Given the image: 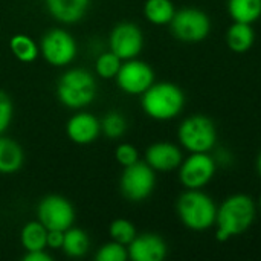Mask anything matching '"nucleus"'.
I'll list each match as a JSON object with an SVG mask.
<instances>
[{"instance_id":"obj_1","label":"nucleus","mask_w":261,"mask_h":261,"mask_svg":"<svg viewBox=\"0 0 261 261\" xmlns=\"http://www.w3.org/2000/svg\"><path fill=\"white\" fill-rule=\"evenodd\" d=\"M257 216V206L252 197L246 194H232L217 206L216 216V239L219 242H228L234 236L246 232Z\"/></svg>"},{"instance_id":"obj_2","label":"nucleus","mask_w":261,"mask_h":261,"mask_svg":"<svg viewBox=\"0 0 261 261\" xmlns=\"http://www.w3.org/2000/svg\"><path fill=\"white\" fill-rule=\"evenodd\" d=\"M141 96L144 113L154 121H171L185 107V95L173 83H153Z\"/></svg>"},{"instance_id":"obj_3","label":"nucleus","mask_w":261,"mask_h":261,"mask_svg":"<svg viewBox=\"0 0 261 261\" xmlns=\"http://www.w3.org/2000/svg\"><path fill=\"white\" fill-rule=\"evenodd\" d=\"M176 210L182 225L191 231L203 232L216 225L217 205L202 190H187L182 193Z\"/></svg>"},{"instance_id":"obj_4","label":"nucleus","mask_w":261,"mask_h":261,"mask_svg":"<svg viewBox=\"0 0 261 261\" xmlns=\"http://www.w3.org/2000/svg\"><path fill=\"white\" fill-rule=\"evenodd\" d=\"M60 102L69 109H83L96 96V81L84 69H70L64 72L57 84Z\"/></svg>"},{"instance_id":"obj_5","label":"nucleus","mask_w":261,"mask_h":261,"mask_svg":"<svg viewBox=\"0 0 261 261\" xmlns=\"http://www.w3.org/2000/svg\"><path fill=\"white\" fill-rule=\"evenodd\" d=\"M177 139L190 153H210L217 142V128L208 116L191 115L180 122Z\"/></svg>"},{"instance_id":"obj_6","label":"nucleus","mask_w":261,"mask_h":261,"mask_svg":"<svg viewBox=\"0 0 261 261\" xmlns=\"http://www.w3.org/2000/svg\"><path fill=\"white\" fill-rule=\"evenodd\" d=\"M173 35L182 41L196 44L203 41L211 31L210 15L197 8H182L176 11L173 20L170 21Z\"/></svg>"},{"instance_id":"obj_7","label":"nucleus","mask_w":261,"mask_h":261,"mask_svg":"<svg viewBox=\"0 0 261 261\" xmlns=\"http://www.w3.org/2000/svg\"><path fill=\"white\" fill-rule=\"evenodd\" d=\"M156 187L154 170L147 162H135L124 168L121 176V193L130 202H142L148 199Z\"/></svg>"},{"instance_id":"obj_8","label":"nucleus","mask_w":261,"mask_h":261,"mask_svg":"<svg viewBox=\"0 0 261 261\" xmlns=\"http://www.w3.org/2000/svg\"><path fill=\"white\" fill-rule=\"evenodd\" d=\"M177 170L179 180L187 190H202L213 180L217 164L210 153H190Z\"/></svg>"},{"instance_id":"obj_9","label":"nucleus","mask_w":261,"mask_h":261,"mask_svg":"<svg viewBox=\"0 0 261 261\" xmlns=\"http://www.w3.org/2000/svg\"><path fill=\"white\" fill-rule=\"evenodd\" d=\"M40 50L50 66H67L76 57V41L64 29H50L43 35Z\"/></svg>"},{"instance_id":"obj_10","label":"nucleus","mask_w":261,"mask_h":261,"mask_svg":"<svg viewBox=\"0 0 261 261\" xmlns=\"http://www.w3.org/2000/svg\"><path fill=\"white\" fill-rule=\"evenodd\" d=\"M38 222L47 231H66L75 222V210L72 203L57 194L46 196L37 210Z\"/></svg>"},{"instance_id":"obj_11","label":"nucleus","mask_w":261,"mask_h":261,"mask_svg":"<svg viewBox=\"0 0 261 261\" xmlns=\"http://www.w3.org/2000/svg\"><path fill=\"white\" fill-rule=\"evenodd\" d=\"M118 87L127 95H142L153 83L154 72L145 61L132 58L122 63L118 75L115 76Z\"/></svg>"},{"instance_id":"obj_12","label":"nucleus","mask_w":261,"mask_h":261,"mask_svg":"<svg viewBox=\"0 0 261 261\" xmlns=\"http://www.w3.org/2000/svg\"><path fill=\"white\" fill-rule=\"evenodd\" d=\"M110 50L115 52L122 61L136 58L144 47V35L138 24L124 21L112 29L109 38Z\"/></svg>"},{"instance_id":"obj_13","label":"nucleus","mask_w":261,"mask_h":261,"mask_svg":"<svg viewBox=\"0 0 261 261\" xmlns=\"http://www.w3.org/2000/svg\"><path fill=\"white\" fill-rule=\"evenodd\" d=\"M127 251L133 261H162L167 257L168 246L158 234H141L133 239Z\"/></svg>"},{"instance_id":"obj_14","label":"nucleus","mask_w":261,"mask_h":261,"mask_svg":"<svg viewBox=\"0 0 261 261\" xmlns=\"http://www.w3.org/2000/svg\"><path fill=\"white\" fill-rule=\"evenodd\" d=\"M184 161L182 151L177 145L171 142H156L150 145L145 151V162L154 171H173L180 167Z\"/></svg>"},{"instance_id":"obj_15","label":"nucleus","mask_w":261,"mask_h":261,"mask_svg":"<svg viewBox=\"0 0 261 261\" xmlns=\"http://www.w3.org/2000/svg\"><path fill=\"white\" fill-rule=\"evenodd\" d=\"M66 133L69 139L75 144H92L98 139L101 133V121H98V118L92 113L80 112L67 121Z\"/></svg>"},{"instance_id":"obj_16","label":"nucleus","mask_w":261,"mask_h":261,"mask_svg":"<svg viewBox=\"0 0 261 261\" xmlns=\"http://www.w3.org/2000/svg\"><path fill=\"white\" fill-rule=\"evenodd\" d=\"M50 15L66 24L80 21L87 12L90 0H44Z\"/></svg>"},{"instance_id":"obj_17","label":"nucleus","mask_w":261,"mask_h":261,"mask_svg":"<svg viewBox=\"0 0 261 261\" xmlns=\"http://www.w3.org/2000/svg\"><path fill=\"white\" fill-rule=\"evenodd\" d=\"M226 44L236 54L248 52L255 43V32L252 24L234 21L226 31Z\"/></svg>"},{"instance_id":"obj_18","label":"nucleus","mask_w":261,"mask_h":261,"mask_svg":"<svg viewBox=\"0 0 261 261\" xmlns=\"http://www.w3.org/2000/svg\"><path fill=\"white\" fill-rule=\"evenodd\" d=\"M24 161V154L21 147L9 139L0 136V173L2 174H11L21 168Z\"/></svg>"},{"instance_id":"obj_19","label":"nucleus","mask_w":261,"mask_h":261,"mask_svg":"<svg viewBox=\"0 0 261 261\" xmlns=\"http://www.w3.org/2000/svg\"><path fill=\"white\" fill-rule=\"evenodd\" d=\"M228 14L232 21L254 24L261 17V0H228Z\"/></svg>"},{"instance_id":"obj_20","label":"nucleus","mask_w":261,"mask_h":261,"mask_svg":"<svg viewBox=\"0 0 261 261\" xmlns=\"http://www.w3.org/2000/svg\"><path fill=\"white\" fill-rule=\"evenodd\" d=\"M176 14V8L171 0H147L144 5L145 18L156 26L170 24Z\"/></svg>"},{"instance_id":"obj_21","label":"nucleus","mask_w":261,"mask_h":261,"mask_svg":"<svg viewBox=\"0 0 261 261\" xmlns=\"http://www.w3.org/2000/svg\"><path fill=\"white\" fill-rule=\"evenodd\" d=\"M20 242L26 251H43L47 246V229L40 222H28L20 232Z\"/></svg>"},{"instance_id":"obj_22","label":"nucleus","mask_w":261,"mask_h":261,"mask_svg":"<svg viewBox=\"0 0 261 261\" xmlns=\"http://www.w3.org/2000/svg\"><path fill=\"white\" fill-rule=\"evenodd\" d=\"M90 246L87 234L80 228H69L64 231V242H63V251L67 257L80 258L87 254Z\"/></svg>"},{"instance_id":"obj_23","label":"nucleus","mask_w":261,"mask_h":261,"mask_svg":"<svg viewBox=\"0 0 261 261\" xmlns=\"http://www.w3.org/2000/svg\"><path fill=\"white\" fill-rule=\"evenodd\" d=\"M9 47L14 57L21 61V63H32L38 57V46L37 43L24 35V34H17L9 40Z\"/></svg>"},{"instance_id":"obj_24","label":"nucleus","mask_w":261,"mask_h":261,"mask_svg":"<svg viewBox=\"0 0 261 261\" xmlns=\"http://www.w3.org/2000/svg\"><path fill=\"white\" fill-rule=\"evenodd\" d=\"M122 66V60L115 54V52H104L101 54L98 58H96V63H95V70L96 73L104 78V80H110V78H115L119 72Z\"/></svg>"},{"instance_id":"obj_25","label":"nucleus","mask_w":261,"mask_h":261,"mask_svg":"<svg viewBox=\"0 0 261 261\" xmlns=\"http://www.w3.org/2000/svg\"><path fill=\"white\" fill-rule=\"evenodd\" d=\"M109 234H110L113 242H118V243H121L124 246H128L133 242V239L138 236L135 225L130 220H127V219H116V220H113L110 223Z\"/></svg>"},{"instance_id":"obj_26","label":"nucleus","mask_w":261,"mask_h":261,"mask_svg":"<svg viewBox=\"0 0 261 261\" xmlns=\"http://www.w3.org/2000/svg\"><path fill=\"white\" fill-rule=\"evenodd\" d=\"M127 130V121L119 112H110L101 121V132L110 139H119Z\"/></svg>"},{"instance_id":"obj_27","label":"nucleus","mask_w":261,"mask_h":261,"mask_svg":"<svg viewBox=\"0 0 261 261\" xmlns=\"http://www.w3.org/2000/svg\"><path fill=\"white\" fill-rule=\"evenodd\" d=\"M95 258L98 261H125L128 258V251L127 246L112 240L99 248Z\"/></svg>"},{"instance_id":"obj_28","label":"nucleus","mask_w":261,"mask_h":261,"mask_svg":"<svg viewBox=\"0 0 261 261\" xmlns=\"http://www.w3.org/2000/svg\"><path fill=\"white\" fill-rule=\"evenodd\" d=\"M115 158H116V162L125 168L139 161V153H138V148L133 147L132 144H121L115 150Z\"/></svg>"},{"instance_id":"obj_29","label":"nucleus","mask_w":261,"mask_h":261,"mask_svg":"<svg viewBox=\"0 0 261 261\" xmlns=\"http://www.w3.org/2000/svg\"><path fill=\"white\" fill-rule=\"evenodd\" d=\"M12 112L14 109L11 98L3 90H0V135L9 127L12 121Z\"/></svg>"},{"instance_id":"obj_30","label":"nucleus","mask_w":261,"mask_h":261,"mask_svg":"<svg viewBox=\"0 0 261 261\" xmlns=\"http://www.w3.org/2000/svg\"><path fill=\"white\" fill-rule=\"evenodd\" d=\"M64 242V231H47V246L50 249H61Z\"/></svg>"},{"instance_id":"obj_31","label":"nucleus","mask_w":261,"mask_h":261,"mask_svg":"<svg viewBox=\"0 0 261 261\" xmlns=\"http://www.w3.org/2000/svg\"><path fill=\"white\" fill-rule=\"evenodd\" d=\"M52 257L43 251H26V254L23 255V261H50Z\"/></svg>"},{"instance_id":"obj_32","label":"nucleus","mask_w":261,"mask_h":261,"mask_svg":"<svg viewBox=\"0 0 261 261\" xmlns=\"http://www.w3.org/2000/svg\"><path fill=\"white\" fill-rule=\"evenodd\" d=\"M257 171H258V174H260L261 177V151L260 154H258V159H257Z\"/></svg>"},{"instance_id":"obj_33","label":"nucleus","mask_w":261,"mask_h":261,"mask_svg":"<svg viewBox=\"0 0 261 261\" xmlns=\"http://www.w3.org/2000/svg\"><path fill=\"white\" fill-rule=\"evenodd\" d=\"M260 210H261V196H260Z\"/></svg>"}]
</instances>
